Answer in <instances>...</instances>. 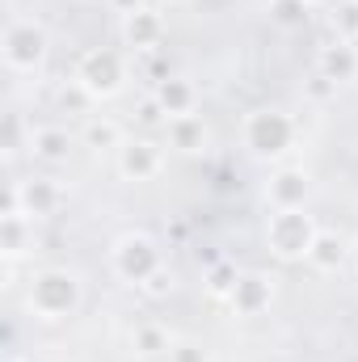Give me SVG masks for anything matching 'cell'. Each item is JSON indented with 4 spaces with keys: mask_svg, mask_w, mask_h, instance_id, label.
<instances>
[{
    "mask_svg": "<svg viewBox=\"0 0 358 362\" xmlns=\"http://www.w3.org/2000/svg\"><path fill=\"white\" fill-rule=\"evenodd\" d=\"M333 21H337V30H342V38H346V42L358 38V0H346V4L333 13Z\"/></svg>",
    "mask_w": 358,
    "mask_h": 362,
    "instance_id": "cell-22",
    "label": "cell"
},
{
    "mask_svg": "<svg viewBox=\"0 0 358 362\" xmlns=\"http://www.w3.org/2000/svg\"><path fill=\"white\" fill-rule=\"evenodd\" d=\"M0 236H4V253L17 257L25 249V215H4L0 219Z\"/></svg>",
    "mask_w": 358,
    "mask_h": 362,
    "instance_id": "cell-20",
    "label": "cell"
},
{
    "mask_svg": "<svg viewBox=\"0 0 358 362\" xmlns=\"http://www.w3.org/2000/svg\"><path fill=\"white\" fill-rule=\"evenodd\" d=\"M236 282H241V274H236L232 262H215L211 274H207V291H211V295H219V299H224V295H232V286H236Z\"/></svg>",
    "mask_w": 358,
    "mask_h": 362,
    "instance_id": "cell-21",
    "label": "cell"
},
{
    "mask_svg": "<svg viewBox=\"0 0 358 362\" xmlns=\"http://www.w3.org/2000/svg\"><path fill=\"white\" fill-rule=\"evenodd\" d=\"M232 308L241 312V316H258V312H266L270 299H274V286H270V278L262 274H241V282L232 286Z\"/></svg>",
    "mask_w": 358,
    "mask_h": 362,
    "instance_id": "cell-9",
    "label": "cell"
},
{
    "mask_svg": "<svg viewBox=\"0 0 358 362\" xmlns=\"http://www.w3.org/2000/svg\"><path fill=\"white\" fill-rule=\"evenodd\" d=\"M81 303V278L72 270H42L30 282V308L42 320H59L68 312H76Z\"/></svg>",
    "mask_w": 358,
    "mask_h": 362,
    "instance_id": "cell-1",
    "label": "cell"
},
{
    "mask_svg": "<svg viewBox=\"0 0 358 362\" xmlns=\"http://www.w3.org/2000/svg\"><path fill=\"white\" fill-rule=\"evenodd\" d=\"M110 4H114V13H122V17H131V13L144 8V0H110Z\"/></svg>",
    "mask_w": 358,
    "mask_h": 362,
    "instance_id": "cell-26",
    "label": "cell"
},
{
    "mask_svg": "<svg viewBox=\"0 0 358 362\" xmlns=\"http://www.w3.org/2000/svg\"><path fill=\"white\" fill-rule=\"evenodd\" d=\"M165 139H169V148L173 152H185V156H194V152H202L207 148V122L198 118V114H181V118H169V127H165Z\"/></svg>",
    "mask_w": 358,
    "mask_h": 362,
    "instance_id": "cell-11",
    "label": "cell"
},
{
    "mask_svg": "<svg viewBox=\"0 0 358 362\" xmlns=\"http://www.w3.org/2000/svg\"><path fill=\"white\" fill-rule=\"evenodd\" d=\"M135 350H139L144 358H156V354H169V350H173V337H169L161 325H139V329H135Z\"/></svg>",
    "mask_w": 358,
    "mask_h": 362,
    "instance_id": "cell-17",
    "label": "cell"
},
{
    "mask_svg": "<svg viewBox=\"0 0 358 362\" xmlns=\"http://www.w3.org/2000/svg\"><path fill=\"white\" fill-rule=\"evenodd\" d=\"M308 189H312V181L304 169H278L266 185V198L274 211H299L308 202Z\"/></svg>",
    "mask_w": 358,
    "mask_h": 362,
    "instance_id": "cell-8",
    "label": "cell"
},
{
    "mask_svg": "<svg viewBox=\"0 0 358 362\" xmlns=\"http://www.w3.org/2000/svg\"><path fill=\"white\" fill-rule=\"evenodd\" d=\"M308 4H325V0H308Z\"/></svg>",
    "mask_w": 358,
    "mask_h": 362,
    "instance_id": "cell-27",
    "label": "cell"
},
{
    "mask_svg": "<svg viewBox=\"0 0 358 362\" xmlns=\"http://www.w3.org/2000/svg\"><path fill=\"white\" fill-rule=\"evenodd\" d=\"M139 122L144 127H169V114H165V105L156 97H144L139 101Z\"/></svg>",
    "mask_w": 358,
    "mask_h": 362,
    "instance_id": "cell-23",
    "label": "cell"
},
{
    "mask_svg": "<svg viewBox=\"0 0 358 362\" xmlns=\"http://www.w3.org/2000/svg\"><path fill=\"white\" fill-rule=\"evenodd\" d=\"M321 76L325 81H333V85H342V81H354L358 76V51L354 42H333V47H325L321 51Z\"/></svg>",
    "mask_w": 358,
    "mask_h": 362,
    "instance_id": "cell-13",
    "label": "cell"
},
{
    "mask_svg": "<svg viewBox=\"0 0 358 362\" xmlns=\"http://www.w3.org/2000/svg\"><path fill=\"white\" fill-rule=\"evenodd\" d=\"M8 362H21V358H8Z\"/></svg>",
    "mask_w": 358,
    "mask_h": 362,
    "instance_id": "cell-29",
    "label": "cell"
},
{
    "mask_svg": "<svg viewBox=\"0 0 358 362\" xmlns=\"http://www.w3.org/2000/svg\"><path fill=\"white\" fill-rule=\"evenodd\" d=\"M169 362H207V350H202V346H194V341H173Z\"/></svg>",
    "mask_w": 358,
    "mask_h": 362,
    "instance_id": "cell-24",
    "label": "cell"
},
{
    "mask_svg": "<svg viewBox=\"0 0 358 362\" xmlns=\"http://www.w3.org/2000/svg\"><path fill=\"white\" fill-rule=\"evenodd\" d=\"M165 4H181V0H165Z\"/></svg>",
    "mask_w": 358,
    "mask_h": 362,
    "instance_id": "cell-28",
    "label": "cell"
},
{
    "mask_svg": "<svg viewBox=\"0 0 358 362\" xmlns=\"http://www.w3.org/2000/svg\"><path fill=\"white\" fill-rule=\"evenodd\" d=\"M144 291H148V295H169V291H173V274L161 266V270H156L152 278H148V282H144Z\"/></svg>",
    "mask_w": 358,
    "mask_h": 362,
    "instance_id": "cell-25",
    "label": "cell"
},
{
    "mask_svg": "<svg viewBox=\"0 0 358 362\" xmlns=\"http://www.w3.org/2000/svg\"><path fill=\"white\" fill-rule=\"evenodd\" d=\"M342 257H346V245H342L333 232H316V240H312V249H308V262H312L316 270H337Z\"/></svg>",
    "mask_w": 358,
    "mask_h": 362,
    "instance_id": "cell-16",
    "label": "cell"
},
{
    "mask_svg": "<svg viewBox=\"0 0 358 362\" xmlns=\"http://www.w3.org/2000/svg\"><path fill=\"white\" fill-rule=\"evenodd\" d=\"M0 47H4V64L13 72H38L42 59H47V34L34 21H13L4 30V42Z\"/></svg>",
    "mask_w": 358,
    "mask_h": 362,
    "instance_id": "cell-4",
    "label": "cell"
},
{
    "mask_svg": "<svg viewBox=\"0 0 358 362\" xmlns=\"http://www.w3.org/2000/svg\"><path fill=\"white\" fill-rule=\"evenodd\" d=\"M161 165H165V152H161V144H152V139H127V144L118 148V173H122V177L148 181V177L161 173Z\"/></svg>",
    "mask_w": 358,
    "mask_h": 362,
    "instance_id": "cell-7",
    "label": "cell"
},
{
    "mask_svg": "<svg viewBox=\"0 0 358 362\" xmlns=\"http://www.w3.org/2000/svg\"><path fill=\"white\" fill-rule=\"evenodd\" d=\"M245 144L258 156H282L295 144V122L282 110H258L245 118Z\"/></svg>",
    "mask_w": 358,
    "mask_h": 362,
    "instance_id": "cell-3",
    "label": "cell"
},
{
    "mask_svg": "<svg viewBox=\"0 0 358 362\" xmlns=\"http://www.w3.org/2000/svg\"><path fill=\"white\" fill-rule=\"evenodd\" d=\"M110 262H114V274H118L122 282L144 286L152 274L161 270V249H156L148 236H122V240L114 245Z\"/></svg>",
    "mask_w": 358,
    "mask_h": 362,
    "instance_id": "cell-5",
    "label": "cell"
},
{
    "mask_svg": "<svg viewBox=\"0 0 358 362\" xmlns=\"http://www.w3.org/2000/svg\"><path fill=\"white\" fill-rule=\"evenodd\" d=\"M17 189H21V215L25 219H38V215H51L55 206H59V185L51 177H30V181H17Z\"/></svg>",
    "mask_w": 358,
    "mask_h": 362,
    "instance_id": "cell-10",
    "label": "cell"
},
{
    "mask_svg": "<svg viewBox=\"0 0 358 362\" xmlns=\"http://www.w3.org/2000/svg\"><path fill=\"white\" fill-rule=\"evenodd\" d=\"M68 148H72V139H68V131H59V127L30 131V152H34V160H42V165H64V160H68Z\"/></svg>",
    "mask_w": 358,
    "mask_h": 362,
    "instance_id": "cell-15",
    "label": "cell"
},
{
    "mask_svg": "<svg viewBox=\"0 0 358 362\" xmlns=\"http://www.w3.org/2000/svg\"><path fill=\"white\" fill-rule=\"evenodd\" d=\"M308 0H270V17L278 25H304L308 21Z\"/></svg>",
    "mask_w": 358,
    "mask_h": 362,
    "instance_id": "cell-19",
    "label": "cell"
},
{
    "mask_svg": "<svg viewBox=\"0 0 358 362\" xmlns=\"http://www.w3.org/2000/svg\"><path fill=\"white\" fill-rule=\"evenodd\" d=\"M76 81L85 85L89 97H114L127 81V68H122V59L114 51H89L81 59V68H76Z\"/></svg>",
    "mask_w": 358,
    "mask_h": 362,
    "instance_id": "cell-6",
    "label": "cell"
},
{
    "mask_svg": "<svg viewBox=\"0 0 358 362\" xmlns=\"http://www.w3.org/2000/svg\"><path fill=\"white\" fill-rule=\"evenodd\" d=\"M85 144H89V148H114V152H118L127 139H122V127H118V122H110V118H93L89 127H85Z\"/></svg>",
    "mask_w": 358,
    "mask_h": 362,
    "instance_id": "cell-18",
    "label": "cell"
},
{
    "mask_svg": "<svg viewBox=\"0 0 358 362\" xmlns=\"http://www.w3.org/2000/svg\"><path fill=\"white\" fill-rule=\"evenodd\" d=\"M161 105H165V114L169 118H181V114H194V101H198V93L190 81H181V76H165V81H156V93H152Z\"/></svg>",
    "mask_w": 358,
    "mask_h": 362,
    "instance_id": "cell-14",
    "label": "cell"
},
{
    "mask_svg": "<svg viewBox=\"0 0 358 362\" xmlns=\"http://www.w3.org/2000/svg\"><path fill=\"white\" fill-rule=\"evenodd\" d=\"M161 34H165V21H161V13H152V8H139V13L122 17V38H127L135 51H152V47L161 42Z\"/></svg>",
    "mask_w": 358,
    "mask_h": 362,
    "instance_id": "cell-12",
    "label": "cell"
},
{
    "mask_svg": "<svg viewBox=\"0 0 358 362\" xmlns=\"http://www.w3.org/2000/svg\"><path fill=\"white\" fill-rule=\"evenodd\" d=\"M316 223H312V215L299 206V211H274L266 223V240L270 249L282 257V262H295V257H308V249H312V240H316Z\"/></svg>",
    "mask_w": 358,
    "mask_h": 362,
    "instance_id": "cell-2",
    "label": "cell"
}]
</instances>
